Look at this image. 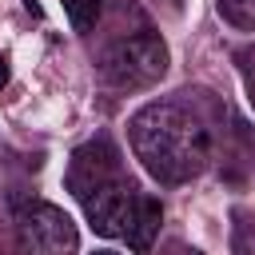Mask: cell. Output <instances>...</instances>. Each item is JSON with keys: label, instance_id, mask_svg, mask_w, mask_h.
Returning a JSON list of instances; mask_svg holds the SVG:
<instances>
[{"label": "cell", "instance_id": "6da1fadb", "mask_svg": "<svg viewBox=\"0 0 255 255\" xmlns=\"http://www.w3.org/2000/svg\"><path fill=\"white\" fill-rule=\"evenodd\" d=\"M131 151L159 183H187L207 167V128L179 104H147L131 116Z\"/></svg>", "mask_w": 255, "mask_h": 255}, {"label": "cell", "instance_id": "7a4b0ae2", "mask_svg": "<svg viewBox=\"0 0 255 255\" xmlns=\"http://www.w3.org/2000/svg\"><path fill=\"white\" fill-rule=\"evenodd\" d=\"M100 72L112 88H124V92H135V88H151L163 72H167V48L159 36L151 32H135V36H124L116 40L104 60H100Z\"/></svg>", "mask_w": 255, "mask_h": 255}, {"label": "cell", "instance_id": "3957f363", "mask_svg": "<svg viewBox=\"0 0 255 255\" xmlns=\"http://www.w3.org/2000/svg\"><path fill=\"white\" fill-rule=\"evenodd\" d=\"M16 239L24 251H36V255H64L80 247V235L68 211L44 199L16 203Z\"/></svg>", "mask_w": 255, "mask_h": 255}, {"label": "cell", "instance_id": "277c9868", "mask_svg": "<svg viewBox=\"0 0 255 255\" xmlns=\"http://www.w3.org/2000/svg\"><path fill=\"white\" fill-rule=\"evenodd\" d=\"M76 199L84 203V215H88L96 235H104V239H124L128 235L131 215H135L131 183H124L120 175H108V179H96L92 187H84Z\"/></svg>", "mask_w": 255, "mask_h": 255}, {"label": "cell", "instance_id": "5b68a950", "mask_svg": "<svg viewBox=\"0 0 255 255\" xmlns=\"http://www.w3.org/2000/svg\"><path fill=\"white\" fill-rule=\"evenodd\" d=\"M159 219H163V207L155 195H135V215H131V227H128V247L131 251H147L155 231H159Z\"/></svg>", "mask_w": 255, "mask_h": 255}, {"label": "cell", "instance_id": "8992f818", "mask_svg": "<svg viewBox=\"0 0 255 255\" xmlns=\"http://www.w3.org/2000/svg\"><path fill=\"white\" fill-rule=\"evenodd\" d=\"M64 12H68L76 32H88L96 24V16H100V0H64Z\"/></svg>", "mask_w": 255, "mask_h": 255}, {"label": "cell", "instance_id": "52a82bcc", "mask_svg": "<svg viewBox=\"0 0 255 255\" xmlns=\"http://www.w3.org/2000/svg\"><path fill=\"white\" fill-rule=\"evenodd\" d=\"M219 8L235 20V24H247L255 28V0H219Z\"/></svg>", "mask_w": 255, "mask_h": 255}, {"label": "cell", "instance_id": "ba28073f", "mask_svg": "<svg viewBox=\"0 0 255 255\" xmlns=\"http://www.w3.org/2000/svg\"><path fill=\"white\" fill-rule=\"evenodd\" d=\"M8 76H12V68H8V56H0V88L8 84Z\"/></svg>", "mask_w": 255, "mask_h": 255}, {"label": "cell", "instance_id": "9c48e42d", "mask_svg": "<svg viewBox=\"0 0 255 255\" xmlns=\"http://www.w3.org/2000/svg\"><path fill=\"white\" fill-rule=\"evenodd\" d=\"M251 104H255V72H251Z\"/></svg>", "mask_w": 255, "mask_h": 255}]
</instances>
